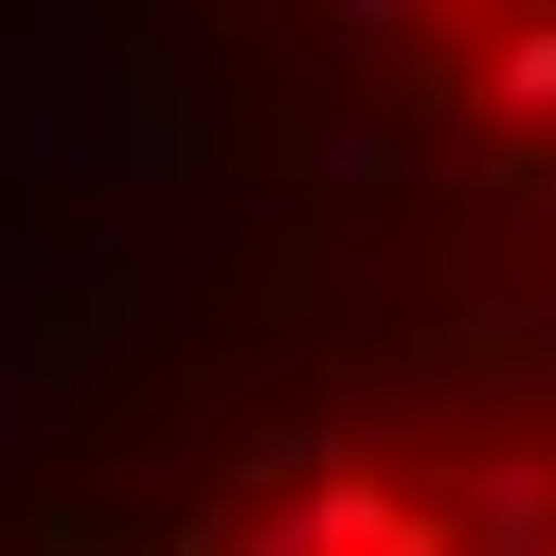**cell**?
Wrapping results in <instances>:
<instances>
[{
  "instance_id": "obj_1",
  "label": "cell",
  "mask_w": 556,
  "mask_h": 556,
  "mask_svg": "<svg viewBox=\"0 0 556 556\" xmlns=\"http://www.w3.org/2000/svg\"><path fill=\"white\" fill-rule=\"evenodd\" d=\"M0 556H556V252L126 305L0 431Z\"/></svg>"
},
{
  "instance_id": "obj_2",
  "label": "cell",
  "mask_w": 556,
  "mask_h": 556,
  "mask_svg": "<svg viewBox=\"0 0 556 556\" xmlns=\"http://www.w3.org/2000/svg\"><path fill=\"white\" fill-rule=\"evenodd\" d=\"M467 252H556V0H252Z\"/></svg>"
}]
</instances>
